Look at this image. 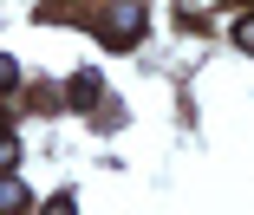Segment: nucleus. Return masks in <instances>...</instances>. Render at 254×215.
I'll list each match as a JSON object with an SVG mask.
<instances>
[{
	"label": "nucleus",
	"instance_id": "5",
	"mask_svg": "<svg viewBox=\"0 0 254 215\" xmlns=\"http://www.w3.org/2000/svg\"><path fill=\"white\" fill-rule=\"evenodd\" d=\"M13 156H20V143H13V137H0V170H7Z\"/></svg>",
	"mask_w": 254,
	"mask_h": 215
},
{
	"label": "nucleus",
	"instance_id": "2",
	"mask_svg": "<svg viewBox=\"0 0 254 215\" xmlns=\"http://www.w3.org/2000/svg\"><path fill=\"white\" fill-rule=\"evenodd\" d=\"M98 85H105L98 72H78V78H72V104H78V111H85V104H98Z\"/></svg>",
	"mask_w": 254,
	"mask_h": 215
},
{
	"label": "nucleus",
	"instance_id": "1",
	"mask_svg": "<svg viewBox=\"0 0 254 215\" xmlns=\"http://www.w3.org/2000/svg\"><path fill=\"white\" fill-rule=\"evenodd\" d=\"M98 26H105V46H137L143 39V7L137 0H111Z\"/></svg>",
	"mask_w": 254,
	"mask_h": 215
},
{
	"label": "nucleus",
	"instance_id": "6",
	"mask_svg": "<svg viewBox=\"0 0 254 215\" xmlns=\"http://www.w3.org/2000/svg\"><path fill=\"white\" fill-rule=\"evenodd\" d=\"M235 39H241V46L254 52V20H241V26H235Z\"/></svg>",
	"mask_w": 254,
	"mask_h": 215
},
{
	"label": "nucleus",
	"instance_id": "3",
	"mask_svg": "<svg viewBox=\"0 0 254 215\" xmlns=\"http://www.w3.org/2000/svg\"><path fill=\"white\" fill-rule=\"evenodd\" d=\"M0 209H26V189H20L13 176H0Z\"/></svg>",
	"mask_w": 254,
	"mask_h": 215
},
{
	"label": "nucleus",
	"instance_id": "4",
	"mask_svg": "<svg viewBox=\"0 0 254 215\" xmlns=\"http://www.w3.org/2000/svg\"><path fill=\"white\" fill-rule=\"evenodd\" d=\"M13 78H20V66L7 59V52H0V91H13Z\"/></svg>",
	"mask_w": 254,
	"mask_h": 215
}]
</instances>
